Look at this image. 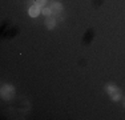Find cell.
Segmentation results:
<instances>
[{"label": "cell", "instance_id": "obj_6", "mask_svg": "<svg viewBox=\"0 0 125 120\" xmlns=\"http://www.w3.org/2000/svg\"><path fill=\"white\" fill-rule=\"evenodd\" d=\"M41 12H43V13L45 15V16H51V13H52V11H51V8H44V10L41 11Z\"/></svg>", "mask_w": 125, "mask_h": 120}, {"label": "cell", "instance_id": "obj_8", "mask_svg": "<svg viewBox=\"0 0 125 120\" xmlns=\"http://www.w3.org/2000/svg\"><path fill=\"white\" fill-rule=\"evenodd\" d=\"M124 107H125V100H124Z\"/></svg>", "mask_w": 125, "mask_h": 120}, {"label": "cell", "instance_id": "obj_4", "mask_svg": "<svg viewBox=\"0 0 125 120\" xmlns=\"http://www.w3.org/2000/svg\"><path fill=\"white\" fill-rule=\"evenodd\" d=\"M29 16L31 17H37L39 15H40V7L39 5H32V7H29V11H28Z\"/></svg>", "mask_w": 125, "mask_h": 120}, {"label": "cell", "instance_id": "obj_1", "mask_svg": "<svg viewBox=\"0 0 125 120\" xmlns=\"http://www.w3.org/2000/svg\"><path fill=\"white\" fill-rule=\"evenodd\" d=\"M0 95H1V97L4 99V100H10V99H12L13 95H15V88L11 84H4V85L1 87Z\"/></svg>", "mask_w": 125, "mask_h": 120}, {"label": "cell", "instance_id": "obj_2", "mask_svg": "<svg viewBox=\"0 0 125 120\" xmlns=\"http://www.w3.org/2000/svg\"><path fill=\"white\" fill-rule=\"evenodd\" d=\"M106 92L109 94V96H111V99L113 101L120 100L121 92H120V89H118L115 84H108V85H106Z\"/></svg>", "mask_w": 125, "mask_h": 120}, {"label": "cell", "instance_id": "obj_5", "mask_svg": "<svg viewBox=\"0 0 125 120\" xmlns=\"http://www.w3.org/2000/svg\"><path fill=\"white\" fill-rule=\"evenodd\" d=\"M45 25H47V28H48V29L55 28V25H56V19H55V17H52V16H47V19H45Z\"/></svg>", "mask_w": 125, "mask_h": 120}, {"label": "cell", "instance_id": "obj_7", "mask_svg": "<svg viewBox=\"0 0 125 120\" xmlns=\"http://www.w3.org/2000/svg\"><path fill=\"white\" fill-rule=\"evenodd\" d=\"M35 3H36V5H39V7H43L47 3V0H35Z\"/></svg>", "mask_w": 125, "mask_h": 120}, {"label": "cell", "instance_id": "obj_3", "mask_svg": "<svg viewBox=\"0 0 125 120\" xmlns=\"http://www.w3.org/2000/svg\"><path fill=\"white\" fill-rule=\"evenodd\" d=\"M51 11H52V13L55 15H59L62 12V4L61 3H57V1H53L52 4H51Z\"/></svg>", "mask_w": 125, "mask_h": 120}]
</instances>
